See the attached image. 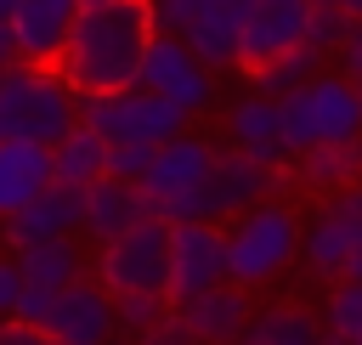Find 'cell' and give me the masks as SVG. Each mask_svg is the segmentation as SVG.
Segmentation results:
<instances>
[{
  "label": "cell",
  "mask_w": 362,
  "mask_h": 345,
  "mask_svg": "<svg viewBox=\"0 0 362 345\" xmlns=\"http://www.w3.org/2000/svg\"><path fill=\"white\" fill-rule=\"evenodd\" d=\"M153 34H158L153 0L90 6V11H79L57 74H62V85H68L79 102H85V96H107V90H130V85L141 79V57H147Z\"/></svg>",
  "instance_id": "cell-1"
},
{
  "label": "cell",
  "mask_w": 362,
  "mask_h": 345,
  "mask_svg": "<svg viewBox=\"0 0 362 345\" xmlns=\"http://www.w3.org/2000/svg\"><path fill=\"white\" fill-rule=\"evenodd\" d=\"M74 124H79V96L62 85L57 68L11 62L0 74V141L57 147Z\"/></svg>",
  "instance_id": "cell-2"
},
{
  "label": "cell",
  "mask_w": 362,
  "mask_h": 345,
  "mask_svg": "<svg viewBox=\"0 0 362 345\" xmlns=\"http://www.w3.org/2000/svg\"><path fill=\"white\" fill-rule=\"evenodd\" d=\"M277 119H283L288 158H305L334 141H356L362 136V85H351L345 74H317L311 85H300L294 96L277 102Z\"/></svg>",
  "instance_id": "cell-3"
},
{
  "label": "cell",
  "mask_w": 362,
  "mask_h": 345,
  "mask_svg": "<svg viewBox=\"0 0 362 345\" xmlns=\"http://www.w3.org/2000/svg\"><path fill=\"white\" fill-rule=\"evenodd\" d=\"M215 164H221V147L204 141V136H192V130L175 136V141H164V147H153V164L141 175V198H147L153 221H164V226L204 221L198 204H204V187H209Z\"/></svg>",
  "instance_id": "cell-4"
},
{
  "label": "cell",
  "mask_w": 362,
  "mask_h": 345,
  "mask_svg": "<svg viewBox=\"0 0 362 345\" xmlns=\"http://www.w3.org/2000/svg\"><path fill=\"white\" fill-rule=\"evenodd\" d=\"M294 255H300V215L283 198H266L249 215H238L226 232V283L249 294V288L272 283Z\"/></svg>",
  "instance_id": "cell-5"
},
{
  "label": "cell",
  "mask_w": 362,
  "mask_h": 345,
  "mask_svg": "<svg viewBox=\"0 0 362 345\" xmlns=\"http://www.w3.org/2000/svg\"><path fill=\"white\" fill-rule=\"evenodd\" d=\"M79 124H90L107 147H164L175 136H187V113L170 107L164 96L130 85V90H107V96H85L79 102Z\"/></svg>",
  "instance_id": "cell-6"
},
{
  "label": "cell",
  "mask_w": 362,
  "mask_h": 345,
  "mask_svg": "<svg viewBox=\"0 0 362 345\" xmlns=\"http://www.w3.org/2000/svg\"><path fill=\"white\" fill-rule=\"evenodd\" d=\"M249 0H153L158 34L181 40L209 74L238 68V34H243Z\"/></svg>",
  "instance_id": "cell-7"
},
{
  "label": "cell",
  "mask_w": 362,
  "mask_h": 345,
  "mask_svg": "<svg viewBox=\"0 0 362 345\" xmlns=\"http://www.w3.org/2000/svg\"><path fill=\"white\" fill-rule=\"evenodd\" d=\"M96 283L113 300H130V294H164L170 300V226L141 221L136 232L102 243L96 249Z\"/></svg>",
  "instance_id": "cell-8"
},
{
  "label": "cell",
  "mask_w": 362,
  "mask_h": 345,
  "mask_svg": "<svg viewBox=\"0 0 362 345\" xmlns=\"http://www.w3.org/2000/svg\"><path fill=\"white\" fill-rule=\"evenodd\" d=\"M300 255L328 283L362 277V187L334 192V198L317 204V215L300 226Z\"/></svg>",
  "instance_id": "cell-9"
},
{
  "label": "cell",
  "mask_w": 362,
  "mask_h": 345,
  "mask_svg": "<svg viewBox=\"0 0 362 345\" xmlns=\"http://www.w3.org/2000/svg\"><path fill=\"white\" fill-rule=\"evenodd\" d=\"M141 90H153V96H164L170 107H181L187 119L192 113H204L209 102H215V74L181 45V40H170V34H153V45H147V57H141V79H136Z\"/></svg>",
  "instance_id": "cell-10"
},
{
  "label": "cell",
  "mask_w": 362,
  "mask_h": 345,
  "mask_svg": "<svg viewBox=\"0 0 362 345\" xmlns=\"http://www.w3.org/2000/svg\"><path fill=\"white\" fill-rule=\"evenodd\" d=\"M300 45H311V0H249L243 34H238V68L243 74H255V68H266Z\"/></svg>",
  "instance_id": "cell-11"
},
{
  "label": "cell",
  "mask_w": 362,
  "mask_h": 345,
  "mask_svg": "<svg viewBox=\"0 0 362 345\" xmlns=\"http://www.w3.org/2000/svg\"><path fill=\"white\" fill-rule=\"evenodd\" d=\"M226 283V232L215 221L170 226V305Z\"/></svg>",
  "instance_id": "cell-12"
},
{
  "label": "cell",
  "mask_w": 362,
  "mask_h": 345,
  "mask_svg": "<svg viewBox=\"0 0 362 345\" xmlns=\"http://www.w3.org/2000/svg\"><path fill=\"white\" fill-rule=\"evenodd\" d=\"M74 23H79V0H17L11 23H6L17 62H28V68H57L62 51H68Z\"/></svg>",
  "instance_id": "cell-13"
},
{
  "label": "cell",
  "mask_w": 362,
  "mask_h": 345,
  "mask_svg": "<svg viewBox=\"0 0 362 345\" xmlns=\"http://www.w3.org/2000/svg\"><path fill=\"white\" fill-rule=\"evenodd\" d=\"M226 147L243 153V158H255L260 170H272V175H283V181L294 175V158H288V147H283L277 102L260 96V90H249V96H238V102L226 107Z\"/></svg>",
  "instance_id": "cell-14"
},
{
  "label": "cell",
  "mask_w": 362,
  "mask_h": 345,
  "mask_svg": "<svg viewBox=\"0 0 362 345\" xmlns=\"http://www.w3.org/2000/svg\"><path fill=\"white\" fill-rule=\"evenodd\" d=\"M74 232H85V192H79V187H62V181H51L17 221H0V243H6V255H23L28 243L74 238Z\"/></svg>",
  "instance_id": "cell-15"
},
{
  "label": "cell",
  "mask_w": 362,
  "mask_h": 345,
  "mask_svg": "<svg viewBox=\"0 0 362 345\" xmlns=\"http://www.w3.org/2000/svg\"><path fill=\"white\" fill-rule=\"evenodd\" d=\"M45 334L57 345H107V339H119V305H113V294L102 283L85 277V283H74V288L57 294Z\"/></svg>",
  "instance_id": "cell-16"
},
{
  "label": "cell",
  "mask_w": 362,
  "mask_h": 345,
  "mask_svg": "<svg viewBox=\"0 0 362 345\" xmlns=\"http://www.w3.org/2000/svg\"><path fill=\"white\" fill-rule=\"evenodd\" d=\"M283 175H272V170H260L255 158H243V153H221V164H215V175H209V187H204V221H238V215H249L255 204H266L272 198V187H277Z\"/></svg>",
  "instance_id": "cell-17"
},
{
  "label": "cell",
  "mask_w": 362,
  "mask_h": 345,
  "mask_svg": "<svg viewBox=\"0 0 362 345\" xmlns=\"http://www.w3.org/2000/svg\"><path fill=\"white\" fill-rule=\"evenodd\" d=\"M170 311H175V322L192 334V345H243V328H249V317H255L249 294L232 288V283H221V288H209V294H192V300L170 305Z\"/></svg>",
  "instance_id": "cell-18"
},
{
  "label": "cell",
  "mask_w": 362,
  "mask_h": 345,
  "mask_svg": "<svg viewBox=\"0 0 362 345\" xmlns=\"http://www.w3.org/2000/svg\"><path fill=\"white\" fill-rule=\"evenodd\" d=\"M141 221H153V209H147V198H141L136 181H113V175H102V181L85 187V232H90L96 249L113 243V238H124V232H136Z\"/></svg>",
  "instance_id": "cell-19"
},
{
  "label": "cell",
  "mask_w": 362,
  "mask_h": 345,
  "mask_svg": "<svg viewBox=\"0 0 362 345\" xmlns=\"http://www.w3.org/2000/svg\"><path fill=\"white\" fill-rule=\"evenodd\" d=\"M51 187V147L0 141V221H17Z\"/></svg>",
  "instance_id": "cell-20"
},
{
  "label": "cell",
  "mask_w": 362,
  "mask_h": 345,
  "mask_svg": "<svg viewBox=\"0 0 362 345\" xmlns=\"http://www.w3.org/2000/svg\"><path fill=\"white\" fill-rule=\"evenodd\" d=\"M294 181H300L305 192H322V198L362 187V136H356V141H334V147H317V153L294 158Z\"/></svg>",
  "instance_id": "cell-21"
},
{
  "label": "cell",
  "mask_w": 362,
  "mask_h": 345,
  "mask_svg": "<svg viewBox=\"0 0 362 345\" xmlns=\"http://www.w3.org/2000/svg\"><path fill=\"white\" fill-rule=\"evenodd\" d=\"M107 175V141L90 130V124H74L57 147H51V181H62V187H90V181H102Z\"/></svg>",
  "instance_id": "cell-22"
},
{
  "label": "cell",
  "mask_w": 362,
  "mask_h": 345,
  "mask_svg": "<svg viewBox=\"0 0 362 345\" xmlns=\"http://www.w3.org/2000/svg\"><path fill=\"white\" fill-rule=\"evenodd\" d=\"M17 266H23V283H34V288H74V283H85V249L74 243V238H51V243H28L23 255H17Z\"/></svg>",
  "instance_id": "cell-23"
},
{
  "label": "cell",
  "mask_w": 362,
  "mask_h": 345,
  "mask_svg": "<svg viewBox=\"0 0 362 345\" xmlns=\"http://www.w3.org/2000/svg\"><path fill=\"white\" fill-rule=\"evenodd\" d=\"M243 345H322V328L300 305H266V311L249 317Z\"/></svg>",
  "instance_id": "cell-24"
},
{
  "label": "cell",
  "mask_w": 362,
  "mask_h": 345,
  "mask_svg": "<svg viewBox=\"0 0 362 345\" xmlns=\"http://www.w3.org/2000/svg\"><path fill=\"white\" fill-rule=\"evenodd\" d=\"M322 62H328V51H317V45H300V51H283L277 62H266V68H255L249 79H255V90H260V96H272V102H283V96H294L300 85H311L317 74H328Z\"/></svg>",
  "instance_id": "cell-25"
},
{
  "label": "cell",
  "mask_w": 362,
  "mask_h": 345,
  "mask_svg": "<svg viewBox=\"0 0 362 345\" xmlns=\"http://www.w3.org/2000/svg\"><path fill=\"white\" fill-rule=\"evenodd\" d=\"M322 328H328L339 345H362V277H351V283H334V288H328Z\"/></svg>",
  "instance_id": "cell-26"
},
{
  "label": "cell",
  "mask_w": 362,
  "mask_h": 345,
  "mask_svg": "<svg viewBox=\"0 0 362 345\" xmlns=\"http://www.w3.org/2000/svg\"><path fill=\"white\" fill-rule=\"evenodd\" d=\"M113 305H119V334H130V339L153 334L170 317V300L164 294H130V300H113Z\"/></svg>",
  "instance_id": "cell-27"
},
{
  "label": "cell",
  "mask_w": 362,
  "mask_h": 345,
  "mask_svg": "<svg viewBox=\"0 0 362 345\" xmlns=\"http://www.w3.org/2000/svg\"><path fill=\"white\" fill-rule=\"evenodd\" d=\"M345 34H351V17L339 11V6H311V45L317 51H339L345 45Z\"/></svg>",
  "instance_id": "cell-28"
},
{
  "label": "cell",
  "mask_w": 362,
  "mask_h": 345,
  "mask_svg": "<svg viewBox=\"0 0 362 345\" xmlns=\"http://www.w3.org/2000/svg\"><path fill=\"white\" fill-rule=\"evenodd\" d=\"M147 164H153V147H107V175L113 181H136L141 187Z\"/></svg>",
  "instance_id": "cell-29"
},
{
  "label": "cell",
  "mask_w": 362,
  "mask_h": 345,
  "mask_svg": "<svg viewBox=\"0 0 362 345\" xmlns=\"http://www.w3.org/2000/svg\"><path fill=\"white\" fill-rule=\"evenodd\" d=\"M17 300H23V266H17V255L0 249V322L17 317Z\"/></svg>",
  "instance_id": "cell-30"
},
{
  "label": "cell",
  "mask_w": 362,
  "mask_h": 345,
  "mask_svg": "<svg viewBox=\"0 0 362 345\" xmlns=\"http://www.w3.org/2000/svg\"><path fill=\"white\" fill-rule=\"evenodd\" d=\"M51 305H57V288H34V283H23L17 322H34V328H45V322H51Z\"/></svg>",
  "instance_id": "cell-31"
},
{
  "label": "cell",
  "mask_w": 362,
  "mask_h": 345,
  "mask_svg": "<svg viewBox=\"0 0 362 345\" xmlns=\"http://www.w3.org/2000/svg\"><path fill=\"white\" fill-rule=\"evenodd\" d=\"M334 57H339V74H345L351 85H362V23H351V34H345V45H339Z\"/></svg>",
  "instance_id": "cell-32"
},
{
  "label": "cell",
  "mask_w": 362,
  "mask_h": 345,
  "mask_svg": "<svg viewBox=\"0 0 362 345\" xmlns=\"http://www.w3.org/2000/svg\"><path fill=\"white\" fill-rule=\"evenodd\" d=\"M0 345H57V339H51L45 328H34V322H17V317H11V322H0Z\"/></svg>",
  "instance_id": "cell-33"
},
{
  "label": "cell",
  "mask_w": 362,
  "mask_h": 345,
  "mask_svg": "<svg viewBox=\"0 0 362 345\" xmlns=\"http://www.w3.org/2000/svg\"><path fill=\"white\" fill-rule=\"evenodd\" d=\"M136 345H192V334H187V328L175 322V311H170V317H164V322H158L153 334H141Z\"/></svg>",
  "instance_id": "cell-34"
},
{
  "label": "cell",
  "mask_w": 362,
  "mask_h": 345,
  "mask_svg": "<svg viewBox=\"0 0 362 345\" xmlns=\"http://www.w3.org/2000/svg\"><path fill=\"white\" fill-rule=\"evenodd\" d=\"M11 62H17V51H11V34H6V28H0V74H6V68H11Z\"/></svg>",
  "instance_id": "cell-35"
},
{
  "label": "cell",
  "mask_w": 362,
  "mask_h": 345,
  "mask_svg": "<svg viewBox=\"0 0 362 345\" xmlns=\"http://www.w3.org/2000/svg\"><path fill=\"white\" fill-rule=\"evenodd\" d=\"M334 6H339V11L351 17V23H362V0H334Z\"/></svg>",
  "instance_id": "cell-36"
},
{
  "label": "cell",
  "mask_w": 362,
  "mask_h": 345,
  "mask_svg": "<svg viewBox=\"0 0 362 345\" xmlns=\"http://www.w3.org/2000/svg\"><path fill=\"white\" fill-rule=\"evenodd\" d=\"M11 11H17V0H0V28L11 23Z\"/></svg>",
  "instance_id": "cell-37"
},
{
  "label": "cell",
  "mask_w": 362,
  "mask_h": 345,
  "mask_svg": "<svg viewBox=\"0 0 362 345\" xmlns=\"http://www.w3.org/2000/svg\"><path fill=\"white\" fill-rule=\"evenodd\" d=\"M90 6H119V0H79V11H90Z\"/></svg>",
  "instance_id": "cell-38"
},
{
  "label": "cell",
  "mask_w": 362,
  "mask_h": 345,
  "mask_svg": "<svg viewBox=\"0 0 362 345\" xmlns=\"http://www.w3.org/2000/svg\"><path fill=\"white\" fill-rule=\"evenodd\" d=\"M107 345H136V339H130V334H119V339H107Z\"/></svg>",
  "instance_id": "cell-39"
}]
</instances>
